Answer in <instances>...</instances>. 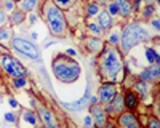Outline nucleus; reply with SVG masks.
I'll return each mask as SVG.
<instances>
[{"mask_svg":"<svg viewBox=\"0 0 160 128\" xmlns=\"http://www.w3.org/2000/svg\"><path fill=\"white\" fill-rule=\"evenodd\" d=\"M51 69H53V74L55 77L62 82V83H74L78 77H80V64L71 58V56H64V55H59L51 64Z\"/></svg>","mask_w":160,"mask_h":128,"instance_id":"f257e3e1","label":"nucleus"},{"mask_svg":"<svg viewBox=\"0 0 160 128\" xmlns=\"http://www.w3.org/2000/svg\"><path fill=\"white\" fill-rule=\"evenodd\" d=\"M149 40V32L146 31L141 24L138 22H131L128 26H125L122 31V37H120V48L122 53H130L131 48H135L136 45H139L141 42H148Z\"/></svg>","mask_w":160,"mask_h":128,"instance_id":"f03ea898","label":"nucleus"},{"mask_svg":"<svg viewBox=\"0 0 160 128\" xmlns=\"http://www.w3.org/2000/svg\"><path fill=\"white\" fill-rule=\"evenodd\" d=\"M43 15H45V19H47V24H48V29L50 32L55 35V37H61L66 34L68 31V22H66V16L62 10H59L53 0H47L43 3Z\"/></svg>","mask_w":160,"mask_h":128,"instance_id":"7ed1b4c3","label":"nucleus"},{"mask_svg":"<svg viewBox=\"0 0 160 128\" xmlns=\"http://www.w3.org/2000/svg\"><path fill=\"white\" fill-rule=\"evenodd\" d=\"M101 66H99V72L102 75V79L114 82L117 74L122 69V58H120L118 51L115 48L111 50H104V53L101 56Z\"/></svg>","mask_w":160,"mask_h":128,"instance_id":"20e7f679","label":"nucleus"},{"mask_svg":"<svg viewBox=\"0 0 160 128\" xmlns=\"http://www.w3.org/2000/svg\"><path fill=\"white\" fill-rule=\"evenodd\" d=\"M0 67L5 71L7 75H10L11 79H24L26 77V67L10 55H2L0 56Z\"/></svg>","mask_w":160,"mask_h":128,"instance_id":"39448f33","label":"nucleus"},{"mask_svg":"<svg viewBox=\"0 0 160 128\" xmlns=\"http://www.w3.org/2000/svg\"><path fill=\"white\" fill-rule=\"evenodd\" d=\"M11 47L15 48V51H18L19 55L29 58V59H35L40 61V50L29 42L28 38H22V37H13L11 38Z\"/></svg>","mask_w":160,"mask_h":128,"instance_id":"423d86ee","label":"nucleus"},{"mask_svg":"<svg viewBox=\"0 0 160 128\" xmlns=\"http://www.w3.org/2000/svg\"><path fill=\"white\" fill-rule=\"evenodd\" d=\"M117 95V86L114 82H102L99 86V101L102 104H111Z\"/></svg>","mask_w":160,"mask_h":128,"instance_id":"0eeeda50","label":"nucleus"},{"mask_svg":"<svg viewBox=\"0 0 160 128\" xmlns=\"http://www.w3.org/2000/svg\"><path fill=\"white\" fill-rule=\"evenodd\" d=\"M90 115L93 122H95V125L98 128H104V125L108 123V114H106V111L102 109V106H99L98 102H95V104H91L90 107Z\"/></svg>","mask_w":160,"mask_h":128,"instance_id":"6e6552de","label":"nucleus"},{"mask_svg":"<svg viewBox=\"0 0 160 128\" xmlns=\"http://www.w3.org/2000/svg\"><path fill=\"white\" fill-rule=\"evenodd\" d=\"M37 115H38V119L42 120L45 128H59V125H58V122L55 119V115H53V112L50 109H47L45 106L38 107V114Z\"/></svg>","mask_w":160,"mask_h":128,"instance_id":"1a4fd4ad","label":"nucleus"},{"mask_svg":"<svg viewBox=\"0 0 160 128\" xmlns=\"http://www.w3.org/2000/svg\"><path fill=\"white\" fill-rule=\"evenodd\" d=\"M88 101H90V88L87 86L83 96L80 98L78 101H75L74 104H71V102H62V106H64V107H68L69 111H82V109L87 106V102H88Z\"/></svg>","mask_w":160,"mask_h":128,"instance_id":"9d476101","label":"nucleus"},{"mask_svg":"<svg viewBox=\"0 0 160 128\" xmlns=\"http://www.w3.org/2000/svg\"><path fill=\"white\" fill-rule=\"evenodd\" d=\"M157 79H158V64H154L152 67L144 69V71H141V74H139V80L148 82V83L155 82Z\"/></svg>","mask_w":160,"mask_h":128,"instance_id":"9b49d317","label":"nucleus"},{"mask_svg":"<svg viewBox=\"0 0 160 128\" xmlns=\"http://www.w3.org/2000/svg\"><path fill=\"white\" fill-rule=\"evenodd\" d=\"M139 104V98L133 93V91H127L123 95V107H127L130 112H133Z\"/></svg>","mask_w":160,"mask_h":128,"instance_id":"f8f14e48","label":"nucleus"},{"mask_svg":"<svg viewBox=\"0 0 160 128\" xmlns=\"http://www.w3.org/2000/svg\"><path fill=\"white\" fill-rule=\"evenodd\" d=\"M98 26L102 31H109L112 27V16L108 11H99L98 15Z\"/></svg>","mask_w":160,"mask_h":128,"instance_id":"ddd939ff","label":"nucleus"},{"mask_svg":"<svg viewBox=\"0 0 160 128\" xmlns=\"http://www.w3.org/2000/svg\"><path fill=\"white\" fill-rule=\"evenodd\" d=\"M138 119H136V115L133 114V112H120L118 114V125L120 126H128L131 123H136Z\"/></svg>","mask_w":160,"mask_h":128,"instance_id":"4468645a","label":"nucleus"},{"mask_svg":"<svg viewBox=\"0 0 160 128\" xmlns=\"http://www.w3.org/2000/svg\"><path fill=\"white\" fill-rule=\"evenodd\" d=\"M115 5H117V8H118V13L122 16H130L131 15V11H133V8H131V2L130 0H115Z\"/></svg>","mask_w":160,"mask_h":128,"instance_id":"2eb2a0df","label":"nucleus"},{"mask_svg":"<svg viewBox=\"0 0 160 128\" xmlns=\"http://www.w3.org/2000/svg\"><path fill=\"white\" fill-rule=\"evenodd\" d=\"M37 5H38V0H19L18 2V10L28 13V11L35 10Z\"/></svg>","mask_w":160,"mask_h":128,"instance_id":"dca6fc26","label":"nucleus"},{"mask_svg":"<svg viewBox=\"0 0 160 128\" xmlns=\"http://www.w3.org/2000/svg\"><path fill=\"white\" fill-rule=\"evenodd\" d=\"M87 48L91 51V53H99V50L102 48L101 38H95V37L88 38V40H87Z\"/></svg>","mask_w":160,"mask_h":128,"instance_id":"f3484780","label":"nucleus"},{"mask_svg":"<svg viewBox=\"0 0 160 128\" xmlns=\"http://www.w3.org/2000/svg\"><path fill=\"white\" fill-rule=\"evenodd\" d=\"M136 90L139 93V98L141 99H146L149 95V83L148 82H142V80H138L136 82Z\"/></svg>","mask_w":160,"mask_h":128,"instance_id":"a211bd4d","label":"nucleus"},{"mask_svg":"<svg viewBox=\"0 0 160 128\" xmlns=\"http://www.w3.org/2000/svg\"><path fill=\"white\" fill-rule=\"evenodd\" d=\"M10 21H11L13 26H19V24H22V21H24V11H21V10H15V11L11 13V16H10Z\"/></svg>","mask_w":160,"mask_h":128,"instance_id":"6ab92c4d","label":"nucleus"},{"mask_svg":"<svg viewBox=\"0 0 160 128\" xmlns=\"http://www.w3.org/2000/svg\"><path fill=\"white\" fill-rule=\"evenodd\" d=\"M22 119L31 123V125H37L38 123V115L34 111H22Z\"/></svg>","mask_w":160,"mask_h":128,"instance_id":"aec40b11","label":"nucleus"},{"mask_svg":"<svg viewBox=\"0 0 160 128\" xmlns=\"http://www.w3.org/2000/svg\"><path fill=\"white\" fill-rule=\"evenodd\" d=\"M146 58H148V61L152 64V66L160 62V56H158V53L154 48H146Z\"/></svg>","mask_w":160,"mask_h":128,"instance_id":"412c9836","label":"nucleus"},{"mask_svg":"<svg viewBox=\"0 0 160 128\" xmlns=\"http://www.w3.org/2000/svg\"><path fill=\"white\" fill-rule=\"evenodd\" d=\"M74 2H75V0H53V3H55L59 10H68V8H71Z\"/></svg>","mask_w":160,"mask_h":128,"instance_id":"4be33fe9","label":"nucleus"},{"mask_svg":"<svg viewBox=\"0 0 160 128\" xmlns=\"http://www.w3.org/2000/svg\"><path fill=\"white\" fill-rule=\"evenodd\" d=\"M10 38H13L11 27H0V42H3V40H10Z\"/></svg>","mask_w":160,"mask_h":128,"instance_id":"5701e85b","label":"nucleus"},{"mask_svg":"<svg viewBox=\"0 0 160 128\" xmlns=\"http://www.w3.org/2000/svg\"><path fill=\"white\" fill-rule=\"evenodd\" d=\"M98 13H99V7L96 3H88V7H87V16L88 18L98 15Z\"/></svg>","mask_w":160,"mask_h":128,"instance_id":"b1692460","label":"nucleus"},{"mask_svg":"<svg viewBox=\"0 0 160 128\" xmlns=\"http://www.w3.org/2000/svg\"><path fill=\"white\" fill-rule=\"evenodd\" d=\"M148 128H160V123H158V119L155 115H151L148 119Z\"/></svg>","mask_w":160,"mask_h":128,"instance_id":"393cba45","label":"nucleus"},{"mask_svg":"<svg viewBox=\"0 0 160 128\" xmlns=\"http://www.w3.org/2000/svg\"><path fill=\"white\" fill-rule=\"evenodd\" d=\"M88 29H90L91 32H95L96 35H101V34H102V29L99 27L98 24H95V22H90V24H88Z\"/></svg>","mask_w":160,"mask_h":128,"instance_id":"a878e982","label":"nucleus"},{"mask_svg":"<svg viewBox=\"0 0 160 128\" xmlns=\"http://www.w3.org/2000/svg\"><path fill=\"white\" fill-rule=\"evenodd\" d=\"M108 13H109L111 16H115V15H118V8H117L115 2H112V3H109V5H108Z\"/></svg>","mask_w":160,"mask_h":128,"instance_id":"bb28decb","label":"nucleus"},{"mask_svg":"<svg viewBox=\"0 0 160 128\" xmlns=\"http://www.w3.org/2000/svg\"><path fill=\"white\" fill-rule=\"evenodd\" d=\"M13 85H15L16 88L26 86V77H24V79H13Z\"/></svg>","mask_w":160,"mask_h":128,"instance_id":"cd10ccee","label":"nucleus"},{"mask_svg":"<svg viewBox=\"0 0 160 128\" xmlns=\"http://www.w3.org/2000/svg\"><path fill=\"white\" fill-rule=\"evenodd\" d=\"M142 15H144V18H151V16L154 15V7H152V5H148V7L144 8Z\"/></svg>","mask_w":160,"mask_h":128,"instance_id":"c85d7f7f","label":"nucleus"},{"mask_svg":"<svg viewBox=\"0 0 160 128\" xmlns=\"http://www.w3.org/2000/svg\"><path fill=\"white\" fill-rule=\"evenodd\" d=\"M5 122L15 123V122H16V115L13 114V112H7V114H5Z\"/></svg>","mask_w":160,"mask_h":128,"instance_id":"c756f323","label":"nucleus"},{"mask_svg":"<svg viewBox=\"0 0 160 128\" xmlns=\"http://www.w3.org/2000/svg\"><path fill=\"white\" fill-rule=\"evenodd\" d=\"M118 40H120V37H118L117 34H111V35H109V38H108V42H109L111 45H117V43H118Z\"/></svg>","mask_w":160,"mask_h":128,"instance_id":"7c9ffc66","label":"nucleus"},{"mask_svg":"<svg viewBox=\"0 0 160 128\" xmlns=\"http://www.w3.org/2000/svg\"><path fill=\"white\" fill-rule=\"evenodd\" d=\"M8 19V16H7V13L5 11H0V27H3V22Z\"/></svg>","mask_w":160,"mask_h":128,"instance_id":"2f4dec72","label":"nucleus"},{"mask_svg":"<svg viewBox=\"0 0 160 128\" xmlns=\"http://www.w3.org/2000/svg\"><path fill=\"white\" fill-rule=\"evenodd\" d=\"M16 5H15V0H5V8L7 10H13Z\"/></svg>","mask_w":160,"mask_h":128,"instance_id":"473e14b6","label":"nucleus"},{"mask_svg":"<svg viewBox=\"0 0 160 128\" xmlns=\"http://www.w3.org/2000/svg\"><path fill=\"white\" fill-rule=\"evenodd\" d=\"M151 24H152V27H154L155 31H158V29H160V22H158V19H157V18H155V19H152V22H151Z\"/></svg>","mask_w":160,"mask_h":128,"instance_id":"72a5a7b5","label":"nucleus"},{"mask_svg":"<svg viewBox=\"0 0 160 128\" xmlns=\"http://www.w3.org/2000/svg\"><path fill=\"white\" fill-rule=\"evenodd\" d=\"M83 123H85L87 126H90V125L93 123V119H91V115H87V117L83 119Z\"/></svg>","mask_w":160,"mask_h":128,"instance_id":"f704fd0d","label":"nucleus"},{"mask_svg":"<svg viewBox=\"0 0 160 128\" xmlns=\"http://www.w3.org/2000/svg\"><path fill=\"white\" fill-rule=\"evenodd\" d=\"M8 102H10V106H11V107H18V101H16L15 98H10Z\"/></svg>","mask_w":160,"mask_h":128,"instance_id":"c9c22d12","label":"nucleus"},{"mask_svg":"<svg viewBox=\"0 0 160 128\" xmlns=\"http://www.w3.org/2000/svg\"><path fill=\"white\" fill-rule=\"evenodd\" d=\"M66 51H68V56H71V58L77 55V51H75L74 48H69V50H66Z\"/></svg>","mask_w":160,"mask_h":128,"instance_id":"e433bc0d","label":"nucleus"},{"mask_svg":"<svg viewBox=\"0 0 160 128\" xmlns=\"http://www.w3.org/2000/svg\"><path fill=\"white\" fill-rule=\"evenodd\" d=\"M29 19H31V24H34V22L37 21V15H34V13H32V15H31V18H29Z\"/></svg>","mask_w":160,"mask_h":128,"instance_id":"4c0bfd02","label":"nucleus"},{"mask_svg":"<svg viewBox=\"0 0 160 128\" xmlns=\"http://www.w3.org/2000/svg\"><path fill=\"white\" fill-rule=\"evenodd\" d=\"M125 128H139V123L136 122V123H131V125H128V126H125Z\"/></svg>","mask_w":160,"mask_h":128,"instance_id":"58836bf2","label":"nucleus"},{"mask_svg":"<svg viewBox=\"0 0 160 128\" xmlns=\"http://www.w3.org/2000/svg\"><path fill=\"white\" fill-rule=\"evenodd\" d=\"M104 126H106V128H115V125H114V123H106Z\"/></svg>","mask_w":160,"mask_h":128,"instance_id":"ea45409f","label":"nucleus"},{"mask_svg":"<svg viewBox=\"0 0 160 128\" xmlns=\"http://www.w3.org/2000/svg\"><path fill=\"white\" fill-rule=\"evenodd\" d=\"M144 2H148V5H152V2H154V0H144Z\"/></svg>","mask_w":160,"mask_h":128,"instance_id":"a19ab883","label":"nucleus"},{"mask_svg":"<svg viewBox=\"0 0 160 128\" xmlns=\"http://www.w3.org/2000/svg\"><path fill=\"white\" fill-rule=\"evenodd\" d=\"M15 2H19V0H15Z\"/></svg>","mask_w":160,"mask_h":128,"instance_id":"79ce46f5","label":"nucleus"}]
</instances>
